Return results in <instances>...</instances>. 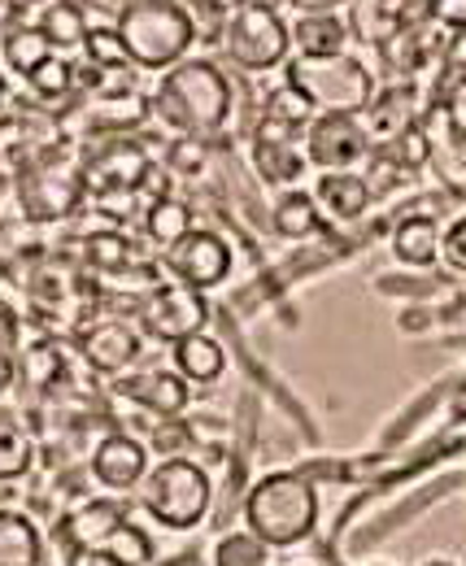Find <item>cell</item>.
<instances>
[{
    "instance_id": "cell-24",
    "label": "cell",
    "mask_w": 466,
    "mask_h": 566,
    "mask_svg": "<svg viewBox=\"0 0 466 566\" xmlns=\"http://www.w3.org/2000/svg\"><path fill=\"white\" fill-rule=\"evenodd\" d=\"M0 53H4V66H9V71L31 78V71H35L40 62L53 57V44H49V35H44L40 27H13V31L0 40Z\"/></svg>"
},
{
    "instance_id": "cell-7",
    "label": "cell",
    "mask_w": 466,
    "mask_h": 566,
    "mask_svg": "<svg viewBox=\"0 0 466 566\" xmlns=\"http://www.w3.org/2000/svg\"><path fill=\"white\" fill-rule=\"evenodd\" d=\"M139 318H144L148 336L179 345V340L197 336L200 327H205L209 305H205V296H200L197 287H188V283H157V287L144 296Z\"/></svg>"
},
{
    "instance_id": "cell-29",
    "label": "cell",
    "mask_w": 466,
    "mask_h": 566,
    "mask_svg": "<svg viewBox=\"0 0 466 566\" xmlns=\"http://www.w3.org/2000/svg\"><path fill=\"white\" fill-rule=\"evenodd\" d=\"M83 53H87V62H92V66H101V71H127V66H132V57H127V49H123L118 31H105V27L87 31Z\"/></svg>"
},
{
    "instance_id": "cell-31",
    "label": "cell",
    "mask_w": 466,
    "mask_h": 566,
    "mask_svg": "<svg viewBox=\"0 0 466 566\" xmlns=\"http://www.w3.org/2000/svg\"><path fill=\"white\" fill-rule=\"evenodd\" d=\"M44 101H58V96H66L70 87H74V66H70L66 57H49V62H40L35 71H31V78H27Z\"/></svg>"
},
{
    "instance_id": "cell-32",
    "label": "cell",
    "mask_w": 466,
    "mask_h": 566,
    "mask_svg": "<svg viewBox=\"0 0 466 566\" xmlns=\"http://www.w3.org/2000/svg\"><path fill=\"white\" fill-rule=\"evenodd\" d=\"M105 554H114L123 566H144L148 558H153V541L139 532V527H132V523H123L105 545H101Z\"/></svg>"
},
{
    "instance_id": "cell-9",
    "label": "cell",
    "mask_w": 466,
    "mask_h": 566,
    "mask_svg": "<svg viewBox=\"0 0 466 566\" xmlns=\"http://www.w3.org/2000/svg\"><path fill=\"white\" fill-rule=\"evenodd\" d=\"M148 153L132 140H105L83 157V188L96 197L105 192H135L139 179H148Z\"/></svg>"
},
{
    "instance_id": "cell-37",
    "label": "cell",
    "mask_w": 466,
    "mask_h": 566,
    "mask_svg": "<svg viewBox=\"0 0 466 566\" xmlns=\"http://www.w3.org/2000/svg\"><path fill=\"white\" fill-rule=\"evenodd\" d=\"M441 258H445L449 266L466 271V218H458V222L445 231V249H441Z\"/></svg>"
},
{
    "instance_id": "cell-17",
    "label": "cell",
    "mask_w": 466,
    "mask_h": 566,
    "mask_svg": "<svg viewBox=\"0 0 466 566\" xmlns=\"http://www.w3.org/2000/svg\"><path fill=\"white\" fill-rule=\"evenodd\" d=\"M441 249H445V231L427 213L401 218L397 231H393V258L405 262V266H432L441 258Z\"/></svg>"
},
{
    "instance_id": "cell-39",
    "label": "cell",
    "mask_w": 466,
    "mask_h": 566,
    "mask_svg": "<svg viewBox=\"0 0 466 566\" xmlns=\"http://www.w3.org/2000/svg\"><path fill=\"white\" fill-rule=\"evenodd\" d=\"M445 66L454 74H466V31H454V40L445 49Z\"/></svg>"
},
{
    "instance_id": "cell-15",
    "label": "cell",
    "mask_w": 466,
    "mask_h": 566,
    "mask_svg": "<svg viewBox=\"0 0 466 566\" xmlns=\"http://www.w3.org/2000/svg\"><path fill=\"white\" fill-rule=\"evenodd\" d=\"M118 392L132 397L135 406L153 410L157 419H170V415H179V410L188 406V379H184L179 370H175V375H170V370H144V375L123 379Z\"/></svg>"
},
{
    "instance_id": "cell-10",
    "label": "cell",
    "mask_w": 466,
    "mask_h": 566,
    "mask_svg": "<svg viewBox=\"0 0 466 566\" xmlns=\"http://www.w3.org/2000/svg\"><path fill=\"white\" fill-rule=\"evenodd\" d=\"M166 262H170V271L179 275V283L205 292V287H218V283L227 280V271H231V249H227L222 235L193 227V231L166 253Z\"/></svg>"
},
{
    "instance_id": "cell-3",
    "label": "cell",
    "mask_w": 466,
    "mask_h": 566,
    "mask_svg": "<svg viewBox=\"0 0 466 566\" xmlns=\"http://www.w3.org/2000/svg\"><path fill=\"white\" fill-rule=\"evenodd\" d=\"M314 518H319V496L292 471H275L267 480H258L245 501L249 532L262 536L270 549H288L306 541L314 532Z\"/></svg>"
},
{
    "instance_id": "cell-25",
    "label": "cell",
    "mask_w": 466,
    "mask_h": 566,
    "mask_svg": "<svg viewBox=\"0 0 466 566\" xmlns=\"http://www.w3.org/2000/svg\"><path fill=\"white\" fill-rule=\"evenodd\" d=\"M40 31L49 35V44H53V49H83V40H87V18H83V9H79V4L58 0V4H49V9H44Z\"/></svg>"
},
{
    "instance_id": "cell-16",
    "label": "cell",
    "mask_w": 466,
    "mask_h": 566,
    "mask_svg": "<svg viewBox=\"0 0 466 566\" xmlns=\"http://www.w3.org/2000/svg\"><path fill=\"white\" fill-rule=\"evenodd\" d=\"M310 197H314L319 210L340 218V222H353L358 213H366V206H371L366 175H353V170H323Z\"/></svg>"
},
{
    "instance_id": "cell-36",
    "label": "cell",
    "mask_w": 466,
    "mask_h": 566,
    "mask_svg": "<svg viewBox=\"0 0 466 566\" xmlns=\"http://www.w3.org/2000/svg\"><path fill=\"white\" fill-rule=\"evenodd\" d=\"M445 123H449V132L466 144V74L454 78V87H449V96H445Z\"/></svg>"
},
{
    "instance_id": "cell-41",
    "label": "cell",
    "mask_w": 466,
    "mask_h": 566,
    "mask_svg": "<svg viewBox=\"0 0 466 566\" xmlns=\"http://www.w3.org/2000/svg\"><path fill=\"white\" fill-rule=\"evenodd\" d=\"M297 13H335L344 0H288Z\"/></svg>"
},
{
    "instance_id": "cell-30",
    "label": "cell",
    "mask_w": 466,
    "mask_h": 566,
    "mask_svg": "<svg viewBox=\"0 0 466 566\" xmlns=\"http://www.w3.org/2000/svg\"><path fill=\"white\" fill-rule=\"evenodd\" d=\"M87 262L96 266V271H123V266H132V253H127V240L118 235V231H101V235H87Z\"/></svg>"
},
{
    "instance_id": "cell-27",
    "label": "cell",
    "mask_w": 466,
    "mask_h": 566,
    "mask_svg": "<svg viewBox=\"0 0 466 566\" xmlns=\"http://www.w3.org/2000/svg\"><path fill=\"white\" fill-rule=\"evenodd\" d=\"M314 114H319V109H314V105H310V101H306V96H301V92H297L288 78H283V83L270 92L267 109H262V118H270V123H283V127H297V132H306V127L314 123Z\"/></svg>"
},
{
    "instance_id": "cell-2",
    "label": "cell",
    "mask_w": 466,
    "mask_h": 566,
    "mask_svg": "<svg viewBox=\"0 0 466 566\" xmlns=\"http://www.w3.org/2000/svg\"><path fill=\"white\" fill-rule=\"evenodd\" d=\"M153 109L184 136H218L231 118V83L205 57H188L162 74Z\"/></svg>"
},
{
    "instance_id": "cell-42",
    "label": "cell",
    "mask_w": 466,
    "mask_h": 566,
    "mask_svg": "<svg viewBox=\"0 0 466 566\" xmlns=\"http://www.w3.org/2000/svg\"><path fill=\"white\" fill-rule=\"evenodd\" d=\"M200 4H205L209 13H218V18H231V13H236V9H245L249 0H200Z\"/></svg>"
},
{
    "instance_id": "cell-20",
    "label": "cell",
    "mask_w": 466,
    "mask_h": 566,
    "mask_svg": "<svg viewBox=\"0 0 466 566\" xmlns=\"http://www.w3.org/2000/svg\"><path fill=\"white\" fill-rule=\"evenodd\" d=\"M175 370L188 379V384H214L222 370H227V354H222V345L214 340V336H188V340H179L175 345Z\"/></svg>"
},
{
    "instance_id": "cell-5",
    "label": "cell",
    "mask_w": 466,
    "mask_h": 566,
    "mask_svg": "<svg viewBox=\"0 0 466 566\" xmlns=\"http://www.w3.org/2000/svg\"><path fill=\"white\" fill-rule=\"evenodd\" d=\"M209 475L200 471L197 462H188V458H166V462H157L148 475H144V484H139V501H144V510L162 523V527H170V532H188V527H197L200 518H205V510H209Z\"/></svg>"
},
{
    "instance_id": "cell-18",
    "label": "cell",
    "mask_w": 466,
    "mask_h": 566,
    "mask_svg": "<svg viewBox=\"0 0 466 566\" xmlns=\"http://www.w3.org/2000/svg\"><path fill=\"white\" fill-rule=\"evenodd\" d=\"M288 31L297 44V57H335L349 44V27L340 13H301Z\"/></svg>"
},
{
    "instance_id": "cell-40",
    "label": "cell",
    "mask_w": 466,
    "mask_h": 566,
    "mask_svg": "<svg viewBox=\"0 0 466 566\" xmlns=\"http://www.w3.org/2000/svg\"><path fill=\"white\" fill-rule=\"evenodd\" d=\"M70 566H123V563L114 554H105V549H74Z\"/></svg>"
},
{
    "instance_id": "cell-45",
    "label": "cell",
    "mask_w": 466,
    "mask_h": 566,
    "mask_svg": "<svg viewBox=\"0 0 466 566\" xmlns=\"http://www.w3.org/2000/svg\"><path fill=\"white\" fill-rule=\"evenodd\" d=\"M423 566H454V563H445V558H436V563H423Z\"/></svg>"
},
{
    "instance_id": "cell-23",
    "label": "cell",
    "mask_w": 466,
    "mask_h": 566,
    "mask_svg": "<svg viewBox=\"0 0 466 566\" xmlns=\"http://www.w3.org/2000/svg\"><path fill=\"white\" fill-rule=\"evenodd\" d=\"M144 231H148L153 244H162L170 253L193 231V210L184 201H175V197H157L153 206H144Z\"/></svg>"
},
{
    "instance_id": "cell-1",
    "label": "cell",
    "mask_w": 466,
    "mask_h": 566,
    "mask_svg": "<svg viewBox=\"0 0 466 566\" xmlns=\"http://www.w3.org/2000/svg\"><path fill=\"white\" fill-rule=\"evenodd\" d=\"M114 31L139 71H170L197 44V18L184 0H127L118 4Z\"/></svg>"
},
{
    "instance_id": "cell-44",
    "label": "cell",
    "mask_w": 466,
    "mask_h": 566,
    "mask_svg": "<svg viewBox=\"0 0 466 566\" xmlns=\"http://www.w3.org/2000/svg\"><path fill=\"white\" fill-rule=\"evenodd\" d=\"M4 96H9V87H4V78H0V105H4Z\"/></svg>"
},
{
    "instance_id": "cell-38",
    "label": "cell",
    "mask_w": 466,
    "mask_h": 566,
    "mask_svg": "<svg viewBox=\"0 0 466 566\" xmlns=\"http://www.w3.org/2000/svg\"><path fill=\"white\" fill-rule=\"evenodd\" d=\"M188 436H193L188 427H179V423H162V431H153V449L170 458V449H179V444H184Z\"/></svg>"
},
{
    "instance_id": "cell-33",
    "label": "cell",
    "mask_w": 466,
    "mask_h": 566,
    "mask_svg": "<svg viewBox=\"0 0 466 566\" xmlns=\"http://www.w3.org/2000/svg\"><path fill=\"white\" fill-rule=\"evenodd\" d=\"M380 153H389L401 170H418V166H427V161H432V140H427V132L414 123L410 132H401L397 140L389 144V148H380Z\"/></svg>"
},
{
    "instance_id": "cell-8",
    "label": "cell",
    "mask_w": 466,
    "mask_h": 566,
    "mask_svg": "<svg viewBox=\"0 0 466 566\" xmlns=\"http://www.w3.org/2000/svg\"><path fill=\"white\" fill-rule=\"evenodd\" d=\"M366 127L358 114H314V123L306 127V153L314 166L323 170H349L366 157Z\"/></svg>"
},
{
    "instance_id": "cell-34",
    "label": "cell",
    "mask_w": 466,
    "mask_h": 566,
    "mask_svg": "<svg viewBox=\"0 0 466 566\" xmlns=\"http://www.w3.org/2000/svg\"><path fill=\"white\" fill-rule=\"evenodd\" d=\"M18 370H22V379H27L31 388H53V379L62 375V357H58L53 345H35V349H27Z\"/></svg>"
},
{
    "instance_id": "cell-12",
    "label": "cell",
    "mask_w": 466,
    "mask_h": 566,
    "mask_svg": "<svg viewBox=\"0 0 466 566\" xmlns=\"http://www.w3.org/2000/svg\"><path fill=\"white\" fill-rule=\"evenodd\" d=\"M92 475H96L105 489L127 493L135 484H144V475H148V453H144V444H139L135 436L114 431V436H105V440L96 444V453H92Z\"/></svg>"
},
{
    "instance_id": "cell-35",
    "label": "cell",
    "mask_w": 466,
    "mask_h": 566,
    "mask_svg": "<svg viewBox=\"0 0 466 566\" xmlns=\"http://www.w3.org/2000/svg\"><path fill=\"white\" fill-rule=\"evenodd\" d=\"M423 13L436 22V27H449V31H466V0H418Z\"/></svg>"
},
{
    "instance_id": "cell-14",
    "label": "cell",
    "mask_w": 466,
    "mask_h": 566,
    "mask_svg": "<svg viewBox=\"0 0 466 566\" xmlns=\"http://www.w3.org/2000/svg\"><path fill=\"white\" fill-rule=\"evenodd\" d=\"M358 118H362V127H366V140L375 144V148H389L401 132H410V127L418 123V114H414V92H410V87L375 92V101H371Z\"/></svg>"
},
{
    "instance_id": "cell-21",
    "label": "cell",
    "mask_w": 466,
    "mask_h": 566,
    "mask_svg": "<svg viewBox=\"0 0 466 566\" xmlns=\"http://www.w3.org/2000/svg\"><path fill=\"white\" fill-rule=\"evenodd\" d=\"M40 527L18 510H0V566H40Z\"/></svg>"
},
{
    "instance_id": "cell-4",
    "label": "cell",
    "mask_w": 466,
    "mask_h": 566,
    "mask_svg": "<svg viewBox=\"0 0 466 566\" xmlns=\"http://www.w3.org/2000/svg\"><path fill=\"white\" fill-rule=\"evenodd\" d=\"M283 74L319 114H362L375 101V78L349 53H335V57H292L283 66Z\"/></svg>"
},
{
    "instance_id": "cell-26",
    "label": "cell",
    "mask_w": 466,
    "mask_h": 566,
    "mask_svg": "<svg viewBox=\"0 0 466 566\" xmlns=\"http://www.w3.org/2000/svg\"><path fill=\"white\" fill-rule=\"evenodd\" d=\"M35 462V444L27 436V427H18L13 419H0V484L27 475Z\"/></svg>"
},
{
    "instance_id": "cell-6",
    "label": "cell",
    "mask_w": 466,
    "mask_h": 566,
    "mask_svg": "<svg viewBox=\"0 0 466 566\" xmlns=\"http://www.w3.org/2000/svg\"><path fill=\"white\" fill-rule=\"evenodd\" d=\"M288 49H292V31L267 0H249L222 27V53L240 71H275L288 62Z\"/></svg>"
},
{
    "instance_id": "cell-19",
    "label": "cell",
    "mask_w": 466,
    "mask_h": 566,
    "mask_svg": "<svg viewBox=\"0 0 466 566\" xmlns=\"http://www.w3.org/2000/svg\"><path fill=\"white\" fill-rule=\"evenodd\" d=\"M123 523H127V514L118 501H87L79 514H70L66 532L79 549H101Z\"/></svg>"
},
{
    "instance_id": "cell-13",
    "label": "cell",
    "mask_w": 466,
    "mask_h": 566,
    "mask_svg": "<svg viewBox=\"0 0 466 566\" xmlns=\"http://www.w3.org/2000/svg\"><path fill=\"white\" fill-rule=\"evenodd\" d=\"M79 349H83V361L96 366L101 375H118V370H127L135 357H139V336H135L132 323L101 318V323H92L79 336Z\"/></svg>"
},
{
    "instance_id": "cell-43",
    "label": "cell",
    "mask_w": 466,
    "mask_h": 566,
    "mask_svg": "<svg viewBox=\"0 0 466 566\" xmlns=\"http://www.w3.org/2000/svg\"><path fill=\"white\" fill-rule=\"evenodd\" d=\"M9 384H13V361H9V357H4V349H0V392H4Z\"/></svg>"
},
{
    "instance_id": "cell-11",
    "label": "cell",
    "mask_w": 466,
    "mask_h": 566,
    "mask_svg": "<svg viewBox=\"0 0 466 566\" xmlns=\"http://www.w3.org/2000/svg\"><path fill=\"white\" fill-rule=\"evenodd\" d=\"M297 127H283V123H258V136H253V166L267 184H297L306 175V161L310 153L297 148Z\"/></svg>"
},
{
    "instance_id": "cell-22",
    "label": "cell",
    "mask_w": 466,
    "mask_h": 566,
    "mask_svg": "<svg viewBox=\"0 0 466 566\" xmlns=\"http://www.w3.org/2000/svg\"><path fill=\"white\" fill-rule=\"evenodd\" d=\"M270 227H275L283 240H310V235L323 227V210L314 206L310 192H283V197L275 201Z\"/></svg>"
},
{
    "instance_id": "cell-28",
    "label": "cell",
    "mask_w": 466,
    "mask_h": 566,
    "mask_svg": "<svg viewBox=\"0 0 466 566\" xmlns=\"http://www.w3.org/2000/svg\"><path fill=\"white\" fill-rule=\"evenodd\" d=\"M270 545L253 532H231L214 545V566H267Z\"/></svg>"
}]
</instances>
